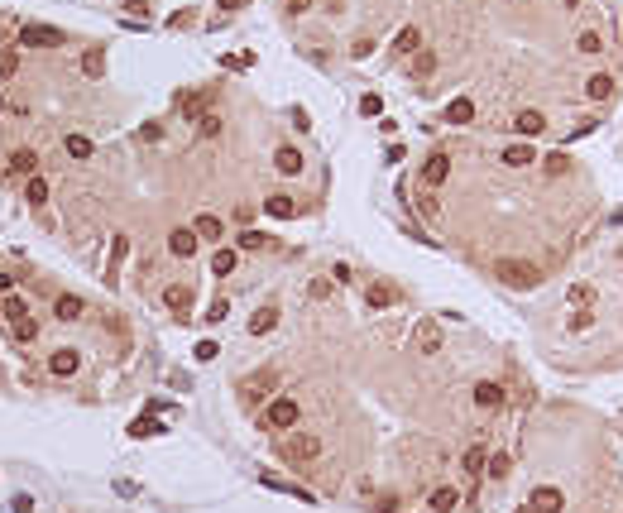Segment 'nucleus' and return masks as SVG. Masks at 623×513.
Segmentation results:
<instances>
[{
    "label": "nucleus",
    "mask_w": 623,
    "mask_h": 513,
    "mask_svg": "<svg viewBox=\"0 0 623 513\" xmlns=\"http://www.w3.org/2000/svg\"><path fill=\"white\" fill-rule=\"evenodd\" d=\"M197 240H202V235L188 226V230H173V235H168V249H173L178 259H192V254H197Z\"/></svg>",
    "instance_id": "nucleus-8"
},
{
    "label": "nucleus",
    "mask_w": 623,
    "mask_h": 513,
    "mask_svg": "<svg viewBox=\"0 0 623 513\" xmlns=\"http://www.w3.org/2000/svg\"><path fill=\"white\" fill-rule=\"evenodd\" d=\"M10 336L25 346V341H34V336H39V322H34V317H20V322H10Z\"/></svg>",
    "instance_id": "nucleus-32"
},
{
    "label": "nucleus",
    "mask_w": 623,
    "mask_h": 513,
    "mask_svg": "<svg viewBox=\"0 0 623 513\" xmlns=\"http://www.w3.org/2000/svg\"><path fill=\"white\" fill-rule=\"evenodd\" d=\"M264 212H269L273 221H288L293 212H298V202H293V197H283V192H273L269 202H264Z\"/></svg>",
    "instance_id": "nucleus-23"
},
{
    "label": "nucleus",
    "mask_w": 623,
    "mask_h": 513,
    "mask_svg": "<svg viewBox=\"0 0 623 513\" xmlns=\"http://www.w3.org/2000/svg\"><path fill=\"white\" fill-rule=\"evenodd\" d=\"M417 351H427V355L441 351V326L436 322H417Z\"/></svg>",
    "instance_id": "nucleus-16"
},
{
    "label": "nucleus",
    "mask_w": 623,
    "mask_h": 513,
    "mask_svg": "<svg viewBox=\"0 0 623 513\" xmlns=\"http://www.w3.org/2000/svg\"><path fill=\"white\" fill-rule=\"evenodd\" d=\"M216 351H221L216 341H202V346H197V360H216Z\"/></svg>",
    "instance_id": "nucleus-46"
},
{
    "label": "nucleus",
    "mask_w": 623,
    "mask_h": 513,
    "mask_svg": "<svg viewBox=\"0 0 623 513\" xmlns=\"http://www.w3.org/2000/svg\"><path fill=\"white\" fill-rule=\"evenodd\" d=\"M202 135H221V120H216V115H202Z\"/></svg>",
    "instance_id": "nucleus-49"
},
{
    "label": "nucleus",
    "mask_w": 623,
    "mask_h": 513,
    "mask_svg": "<svg viewBox=\"0 0 623 513\" xmlns=\"http://www.w3.org/2000/svg\"><path fill=\"white\" fill-rule=\"evenodd\" d=\"M298 403H293V398H273L269 408H264V427H269V432H288V427H298Z\"/></svg>",
    "instance_id": "nucleus-2"
},
{
    "label": "nucleus",
    "mask_w": 623,
    "mask_h": 513,
    "mask_svg": "<svg viewBox=\"0 0 623 513\" xmlns=\"http://www.w3.org/2000/svg\"><path fill=\"white\" fill-rule=\"evenodd\" d=\"M365 302L379 312V307H393V302H398V293H393L388 283H369V288H365Z\"/></svg>",
    "instance_id": "nucleus-21"
},
{
    "label": "nucleus",
    "mask_w": 623,
    "mask_h": 513,
    "mask_svg": "<svg viewBox=\"0 0 623 513\" xmlns=\"http://www.w3.org/2000/svg\"><path fill=\"white\" fill-rule=\"evenodd\" d=\"M509 465H513V456H504V451H499V456H489V460H485V470H489V475H494V480H504V475H509Z\"/></svg>",
    "instance_id": "nucleus-37"
},
{
    "label": "nucleus",
    "mask_w": 623,
    "mask_h": 513,
    "mask_svg": "<svg viewBox=\"0 0 623 513\" xmlns=\"http://www.w3.org/2000/svg\"><path fill=\"white\" fill-rule=\"evenodd\" d=\"M360 110H365V115H379V110H383V101H379V96H374V91H369V96L360 101Z\"/></svg>",
    "instance_id": "nucleus-45"
},
{
    "label": "nucleus",
    "mask_w": 623,
    "mask_h": 513,
    "mask_svg": "<svg viewBox=\"0 0 623 513\" xmlns=\"http://www.w3.org/2000/svg\"><path fill=\"white\" fill-rule=\"evenodd\" d=\"M25 202H29V207H44V202H48V183H44L39 173H29V183H25Z\"/></svg>",
    "instance_id": "nucleus-26"
},
{
    "label": "nucleus",
    "mask_w": 623,
    "mask_h": 513,
    "mask_svg": "<svg viewBox=\"0 0 623 513\" xmlns=\"http://www.w3.org/2000/svg\"><path fill=\"white\" fill-rule=\"evenodd\" d=\"M527 504H532V509H537V513H561V509H566V494H561V489H556V485H537V489H532V499H527Z\"/></svg>",
    "instance_id": "nucleus-5"
},
{
    "label": "nucleus",
    "mask_w": 623,
    "mask_h": 513,
    "mask_svg": "<svg viewBox=\"0 0 623 513\" xmlns=\"http://www.w3.org/2000/svg\"><path fill=\"white\" fill-rule=\"evenodd\" d=\"M0 317H5V322H20V317H29V302H25L20 293L5 297V302H0Z\"/></svg>",
    "instance_id": "nucleus-31"
},
{
    "label": "nucleus",
    "mask_w": 623,
    "mask_h": 513,
    "mask_svg": "<svg viewBox=\"0 0 623 513\" xmlns=\"http://www.w3.org/2000/svg\"><path fill=\"white\" fill-rule=\"evenodd\" d=\"M585 96H590V101H609V96H614V77H609V72H590Z\"/></svg>",
    "instance_id": "nucleus-13"
},
{
    "label": "nucleus",
    "mask_w": 623,
    "mask_h": 513,
    "mask_svg": "<svg viewBox=\"0 0 623 513\" xmlns=\"http://www.w3.org/2000/svg\"><path fill=\"white\" fill-rule=\"evenodd\" d=\"M570 302H575V307H590V302H595V288H590V283H575V288H570Z\"/></svg>",
    "instance_id": "nucleus-39"
},
{
    "label": "nucleus",
    "mask_w": 623,
    "mask_h": 513,
    "mask_svg": "<svg viewBox=\"0 0 623 513\" xmlns=\"http://www.w3.org/2000/svg\"><path fill=\"white\" fill-rule=\"evenodd\" d=\"M63 149H67L72 159H91V154H96V144H91L86 135H67V139H63Z\"/></svg>",
    "instance_id": "nucleus-29"
},
{
    "label": "nucleus",
    "mask_w": 623,
    "mask_h": 513,
    "mask_svg": "<svg viewBox=\"0 0 623 513\" xmlns=\"http://www.w3.org/2000/svg\"><path fill=\"white\" fill-rule=\"evenodd\" d=\"M446 178H451V159H446V154H432V159L422 163V183H427V188H441Z\"/></svg>",
    "instance_id": "nucleus-6"
},
{
    "label": "nucleus",
    "mask_w": 623,
    "mask_h": 513,
    "mask_svg": "<svg viewBox=\"0 0 623 513\" xmlns=\"http://www.w3.org/2000/svg\"><path fill=\"white\" fill-rule=\"evenodd\" d=\"M575 48H580V53H599V48H604V39H599V29H585V34L575 39Z\"/></svg>",
    "instance_id": "nucleus-36"
},
{
    "label": "nucleus",
    "mask_w": 623,
    "mask_h": 513,
    "mask_svg": "<svg viewBox=\"0 0 623 513\" xmlns=\"http://www.w3.org/2000/svg\"><path fill=\"white\" fill-rule=\"evenodd\" d=\"M0 110H5V101H0Z\"/></svg>",
    "instance_id": "nucleus-54"
},
{
    "label": "nucleus",
    "mask_w": 623,
    "mask_h": 513,
    "mask_svg": "<svg viewBox=\"0 0 623 513\" xmlns=\"http://www.w3.org/2000/svg\"><path fill=\"white\" fill-rule=\"evenodd\" d=\"M546 173H551V178L566 173V149H561V154H546Z\"/></svg>",
    "instance_id": "nucleus-43"
},
{
    "label": "nucleus",
    "mask_w": 623,
    "mask_h": 513,
    "mask_svg": "<svg viewBox=\"0 0 623 513\" xmlns=\"http://www.w3.org/2000/svg\"><path fill=\"white\" fill-rule=\"evenodd\" d=\"M163 307H173L178 317H188V307H192V288H188V283H173V288H163Z\"/></svg>",
    "instance_id": "nucleus-11"
},
{
    "label": "nucleus",
    "mask_w": 623,
    "mask_h": 513,
    "mask_svg": "<svg viewBox=\"0 0 623 513\" xmlns=\"http://www.w3.org/2000/svg\"><path fill=\"white\" fill-rule=\"evenodd\" d=\"M81 72H86V77H101V72H106V53H101V48H86V58H81Z\"/></svg>",
    "instance_id": "nucleus-33"
},
{
    "label": "nucleus",
    "mask_w": 623,
    "mask_h": 513,
    "mask_svg": "<svg viewBox=\"0 0 623 513\" xmlns=\"http://www.w3.org/2000/svg\"><path fill=\"white\" fill-rule=\"evenodd\" d=\"M513 125H518V135H523V139H537L546 130V115H542V110H523Z\"/></svg>",
    "instance_id": "nucleus-12"
},
{
    "label": "nucleus",
    "mask_w": 623,
    "mask_h": 513,
    "mask_svg": "<svg viewBox=\"0 0 623 513\" xmlns=\"http://www.w3.org/2000/svg\"><path fill=\"white\" fill-rule=\"evenodd\" d=\"M81 307H86L81 297L63 293V297H58V307H53V312H58V322H77V317H81Z\"/></svg>",
    "instance_id": "nucleus-25"
},
{
    "label": "nucleus",
    "mask_w": 623,
    "mask_h": 513,
    "mask_svg": "<svg viewBox=\"0 0 623 513\" xmlns=\"http://www.w3.org/2000/svg\"><path fill=\"white\" fill-rule=\"evenodd\" d=\"M475 403L480 408H489V413H494V408H504V384H475Z\"/></svg>",
    "instance_id": "nucleus-15"
},
{
    "label": "nucleus",
    "mask_w": 623,
    "mask_h": 513,
    "mask_svg": "<svg viewBox=\"0 0 623 513\" xmlns=\"http://www.w3.org/2000/svg\"><path fill=\"white\" fill-rule=\"evenodd\" d=\"M10 288H15V278H10V273H0V293H10Z\"/></svg>",
    "instance_id": "nucleus-51"
},
{
    "label": "nucleus",
    "mask_w": 623,
    "mask_h": 513,
    "mask_svg": "<svg viewBox=\"0 0 623 513\" xmlns=\"http://www.w3.org/2000/svg\"><path fill=\"white\" fill-rule=\"evenodd\" d=\"M48 370H53L58 379H72L81 370V355L77 351H53V360H48Z\"/></svg>",
    "instance_id": "nucleus-9"
},
{
    "label": "nucleus",
    "mask_w": 623,
    "mask_h": 513,
    "mask_svg": "<svg viewBox=\"0 0 623 513\" xmlns=\"http://www.w3.org/2000/svg\"><path fill=\"white\" fill-rule=\"evenodd\" d=\"M192 230H197L202 240H221V235H225V226H221V216H211V212H202V216L192 221Z\"/></svg>",
    "instance_id": "nucleus-17"
},
{
    "label": "nucleus",
    "mask_w": 623,
    "mask_h": 513,
    "mask_svg": "<svg viewBox=\"0 0 623 513\" xmlns=\"http://www.w3.org/2000/svg\"><path fill=\"white\" fill-rule=\"evenodd\" d=\"M273 326H278V307H259V312L249 317V336H269Z\"/></svg>",
    "instance_id": "nucleus-19"
},
{
    "label": "nucleus",
    "mask_w": 623,
    "mask_h": 513,
    "mask_svg": "<svg viewBox=\"0 0 623 513\" xmlns=\"http://www.w3.org/2000/svg\"><path fill=\"white\" fill-rule=\"evenodd\" d=\"M10 513H34V499H29V494H15V509Z\"/></svg>",
    "instance_id": "nucleus-48"
},
{
    "label": "nucleus",
    "mask_w": 623,
    "mask_h": 513,
    "mask_svg": "<svg viewBox=\"0 0 623 513\" xmlns=\"http://www.w3.org/2000/svg\"><path fill=\"white\" fill-rule=\"evenodd\" d=\"M561 5H566V10H575V5H580V0H561Z\"/></svg>",
    "instance_id": "nucleus-53"
},
{
    "label": "nucleus",
    "mask_w": 623,
    "mask_h": 513,
    "mask_svg": "<svg viewBox=\"0 0 623 513\" xmlns=\"http://www.w3.org/2000/svg\"><path fill=\"white\" fill-rule=\"evenodd\" d=\"M225 312H230V302H225V297H216V302L206 307V322H225Z\"/></svg>",
    "instance_id": "nucleus-44"
},
{
    "label": "nucleus",
    "mask_w": 623,
    "mask_h": 513,
    "mask_svg": "<svg viewBox=\"0 0 623 513\" xmlns=\"http://www.w3.org/2000/svg\"><path fill=\"white\" fill-rule=\"evenodd\" d=\"M63 39H67V34L53 29V25H25L20 29V44H25V48H58Z\"/></svg>",
    "instance_id": "nucleus-4"
},
{
    "label": "nucleus",
    "mask_w": 623,
    "mask_h": 513,
    "mask_svg": "<svg viewBox=\"0 0 623 513\" xmlns=\"http://www.w3.org/2000/svg\"><path fill=\"white\" fill-rule=\"evenodd\" d=\"M259 480H264L269 489H283V494H293V499H302V504H317V499H312V494H307L302 485H288V480H278V475H259Z\"/></svg>",
    "instance_id": "nucleus-27"
},
{
    "label": "nucleus",
    "mask_w": 623,
    "mask_h": 513,
    "mask_svg": "<svg viewBox=\"0 0 623 513\" xmlns=\"http://www.w3.org/2000/svg\"><path fill=\"white\" fill-rule=\"evenodd\" d=\"M432 72H436V53L417 48V58H412V77H432Z\"/></svg>",
    "instance_id": "nucleus-35"
},
{
    "label": "nucleus",
    "mask_w": 623,
    "mask_h": 513,
    "mask_svg": "<svg viewBox=\"0 0 623 513\" xmlns=\"http://www.w3.org/2000/svg\"><path fill=\"white\" fill-rule=\"evenodd\" d=\"M283 456L293 460V465H307V460L322 456V441H317L312 432H293L288 441H283Z\"/></svg>",
    "instance_id": "nucleus-3"
},
{
    "label": "nucleus",
    "mask_w": 623,
    "mask_h": 513,
    "mask_svg": "<svg viewBox=\"0 0 623 513\" xmlns=\"http://www.w3.org/2000/svg\"><path fill=\"white\" fill-rule=\"evenodd\" d=\"M178 106H183V115H192V120L206 115V101H202V96H178Z\"/></svg>",
    "instance_id": "nucleus-38"
},
{
    "label": "nucleus",
    "mask_w": 623,
    "mask_h": 513,
    "mask_svg": "<svg viewBox=\"0 0 623 513\" xmlns=\"http://www.w3.org/2000/svg\"><path fill=\"white\" fill-rule=\"evenodd\" d=\"M513 513H537V509H532V504H523V509H513Z\"/></svg>",
    "instance_id": "nucleus-52"
},
{
    "label": "nucleus",
    "mask_w": 623,
    "mask_h": 513,
    "mask_svg": "<svg viewBox=\"0 0 623 513\" xmlns=\"http://www.w3.org/2000/svg\"><path fill=\"white\" fill-rule=\"evenodd\" d=\"M485 446H470V451H465L461 456V465H465V475H475V480H480V475H485Z\"/></svg>",
    "instance_id": "nucleus-28"
},
{
    "label": "nucleus",
    "mask_w": 623,
    "mask_h": 513,
    "mask_svg": "<svg viewBox=\"0 0 623 513\" xmlns=\"http://www.w3.org/2000/svg\"><path fill=\"white\" fill-rule=\"evenodd\" d=\"M273 168H278L283 178H298V173H302V154L293 149V144H283V149L273 154Z\"/></svg>",
    "instance_id": "nucleus-10"
},
{
    "label": "nucleus",
    "mask_w": 623,
    "mask_h": 513,
    "mask_svg": "<svg viewBox=\"0 0 623 513\" xmlns=\"http://www.w3.org/2000/svg\"><path fill=\"white\" fill-rule=\"evenodd\" d=\"M446 120H451V125H470V120H475V101H470V96H456V101L446 106Z\"/></svg>",
    "instance_id": "nucleus-20"
},
{
    "label": "nucleus",
    "mask_w": 623,
    "mask_h": 513,
    "mask_svg": "<svg viewBox=\"0 0 623 513\" xmlns=\"http://www.w3.org/2000/svg\"><path fill=\"white\" fill-rule=\"evenodd\" d=\"M427 504H432V513H451V509H456V504H461V494H456V489H451V485H436V489H432V499H427Z\"/></svg>",
    "instance_id": "nucleus-22"
},
{
    "label": "nucleus",
    "mask_w": 623,
    "mask_h": 513,
    "mask_svg": "<svg viewBox=\"0 0 623 513\" xmlns=\"http://www.w3.org/2000/svg\"><path fill=\"white\" fill-rule=\"evenodd\" d=\"M504 163H509V168H527V163H537L532 139H518V144H509V149H504Z\"/></svg>",
    "instance_id": "nucleus-7"
},
{
    "label": "nucleus",
    "mask_w": 623,
    "mask_h": 513,
    "mask_svg": "<svg viewBox=\"0 0 623 513\" xmlns=\"http://www.w3.org/2000/svg\"><path fill=\"white\" fill-rule=\"evenodd\" d=\"M159 432H163V422H154V413H144V417L130 422V436H159Z\"/></svg>",
    "instance_id": "nucleus-34"
},
{
    "label": "nucleus",
    "mask_w": 623,
    "mask_h": 513,
    "mask_svg": "<svg viewBox=\"0 0 623 513\" xmlns=\"http://www.w3.org/2000/svg\"><path fill=\"white\" fill-rule=\"evenodd\" d=\"M307 293H312V297H317V302H322V297H331V283H326V278H317V283H312Z\"/></svg>",
    "instance_id": "nucleus-47"
},
{
    "label": "nucleus",
    "mask_w": 623,
    "mask_h": 513,
    "mask_svg": "<svg viewBox=\"0 0 623 513\" xmlns=\"http://www.w3.org/2000/svg\"><path fill=\"white\" fill-rule=\"evenodd\" d=\"M494 273H499V283H509V288H532V283H537V264H532V259H499Z\"/></svg>",
    "instance_id": "nucleus-1"
},
{
    "label": "nucleus",
    "mask_w": 623,
    "mask_h": 513,
    "mask_svg": "<svg viewBox=\"0 0 623 513\" xmlns=\"http://www.w3.org/2000/svg\"><path fill=\"white\" fill-rule=\"evenodd\" d=\"M269 235H259V230H240V249H264Z\"/></svg>",
    "instance_id": "nucleus-40"
},
{
    "label": "nucleus",
    "mask_w": 623,
    "mask_h": 513,
    "mask_svg": "<svg viewBox=\"0 0 623 513\" xmlns=\"http://www.w3.org/2000/svg\"><path fill=\"white\" fill-rule=\"evenodd\" d=\"M125 254H130V235H115L110 240V264H106V283H115V273L125 264Z\"/></svg>",
    "instance_id": "nucleus-14"
},
{
    "label": "nucleus",
    "mask_w": 623,
    "mask_h": 513,
    "mask_svg": "<svg viewBox=\"0 0 623 513\" xmlns=\"http://www.w3.org/2000/svg\"><path fill=\"white\" fill-rule=\"evenodd\" d=\"M34 168H39V154L34 149H15L10 154V173H34Z\"/></svg>",
    "instance_id": "nucleus-30"
},
{
    "label": "nucleus",
    "mask_w": 623,
    "mask_h": 513,
    "mask_svg": "<svg viewBox=\"0 0 623 513\" xmlns=\"http://www.w3.org/2000/svg\"><path fill=\"white\" fill-rule=\"evenodd\" d=\"M15 72H20V53L5 48V53H0V77H15Z\"/></svg>",
    "instance_id": "nucleus-41"
},
{
    "label": "nucleus",
    "mask_w": 623,
    "mask_h": 513,
    "mask_svg": "<svg viewBox=\"0 0 623 513\" xmlns=\"http://www.w3.org/2000/svg\"><path fill=\"white\" fill-rule=\"evenodd\" d=\"M221 10H244V0H216Z\"/></svg>",
    "instance_id": "nucleus-50"
},
{
    "label": "nucleus",
    "mask_w": 623,
    "mask_h": 513,
    "mask_svg": "<svg viewBox=\"0 0 623 513\" xmlns=\"http://www.w3.org/2000/svg\"><path fill=\"white\" fill-rule=\"evenodd\" d=\"M235 264H240V249H216V254H211V273H216V278H230Z\"/></svg>",
    "instance_id": "nucleus-18"
},
{
    "label": "nucleus",
    "mask_w": 623,
    "mask_h": 513,
    "mask_svg": "<svg viewBox=\"0 0 623 513\" xmlns=\"http://www.w3.org/2000/svg\"><path fill=\"white\" fill-rule=\"evenodd\" d=\"M393 48H398V53H417V48H422V29H417V25L398 29V39H393Z\"/></svg>",
    "instance_id": "nucleus-24"
},
{
    "label": "nucleus",
    "mask_w": 623,
    "mask_h": 513,
    "mask_svg": "<svg viewBox=\"0 0 623 513\" xmlns=\"http://www.w3.org/2000/svg\"><path fill=\"white\" fill-rule=\"evenodd\" d=\"M249 63H254L249 53H225V58H221V67H230V72H240V67H249Z\"/></svg>",
    "instance_id": "nucleus-42"
}]
</instances>
